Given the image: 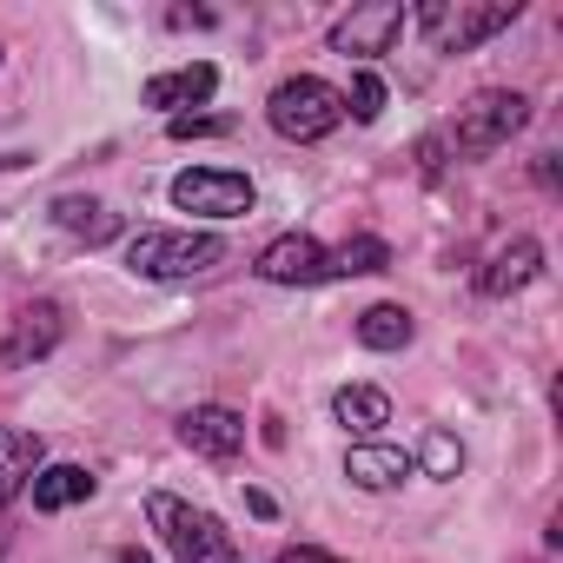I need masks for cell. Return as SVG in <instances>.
Segmentation results:
<instances>
[{
  "label": "cell",
  "mask_w": 563,
  "mask_h": 563,
  "mask_svg": "<svg viewBox=\"0 0 563 563\" xmlns=\"http://www.w3.org/2000/svg\"><path fill=\"white\" fill-rule=\"evenodd\" d=\"M252 199H258V186L232 166H186L173 179V206L199 212V219H239V212H252Z\"/></svg>",
  "instance_id": "obj_6"
},
{
  "label": "cell",
  "mask_w": 563,
  "mask_h": 563,
  "mask_svg": "<svg viewBox=\"0 0 563 563\" xmlns=\"http://www.w3.org/2000/svg\"><path fill=\"white\" fill-rule=\"evenodd\" d=\"M126 265L140 278H206L212 265H225V239H212V232H140L126 245Z\"/></svg>",
  "instance_id": "obj_4"
},
{
  "label": "cell",
  "mask_w": 563,
  "mask_h": 563,
  "mask_svg": "<svg viewBox=\"0 0 563 563\" xmlns=\"http://www.w3.org/2000/svg\"><path fill=\"white\" fill-rule=\"evenodd\" d=\"M146 523L159 530V543H166L179 563H239L232 530H225L212 510H199V504H186V497H173V490H153V497H146Z\"/></svg>",
  "instance_id": "obj_1"
},
{
  "label": "cell",
  "mask_w": 563,
  "mask_h": 563,
  "mask_svg": "<svg viewBox=\"0 0 563 563\" xmlns=\"http://www.w3.org/2000/svg\"><path fill=\"white\" fill-rule=\"evenodd\" d=\"M47 464V444H41V431H21V424H0V510H8L27 484H34V471Z\"/></svg>",
  "instance_id": "obj_12"
},
{
  "label": "cell",
  "mask_w": 563,
  "mask_h": 563,
  "mask_svg": "<svg viewBox=\"0 0 563 563\" xmlns=\"http://www.w3.org/2000/svg\"><path fill=\"white\" fill-rule=\"evenodd\" d=\"M391 265V245L385 239H345L332 252V278H352V272H385Z\"/></svg>",
  "instance_id": "obj_19"
},
{
  "label": "cell",
  "mask_w": 563,
  "mask_h": 563,
  "mask_svg": "<svg viewBox=\"0 0 563 563\" xmlns=\"http://www.w3.org/2000/svg\"><path fill=\"white\" fill-rule=\"evenodd\" d=\"M431 477H457L464 471V451H457V438H444V431H431V444H424V457H418Z\"/></svg>",
  "instance_id": "obj_21"
},
{
  "label": "cell",
  "mask_w": 563,
  "mask_h": 563,
  "mask_svg": "<svg viewBox=\"0 0 563 563\" xmlns=\"http://www.w3.org/2000/svg\"><path fill=\"white\" fill-rule=\"evenodd\" d=\"M252 272L265 278V286H319V278H332V252L312 239V232H286V239H272Z\"/></svg>",
  "instance_id": "obj_8"
},
{
  "label": "cell",
  "mask_w": 563,
  "mask_h": 563,
  "mask_svg": "<svg viewBox=\"0 0 563 563\" xmlns=\"http://www.w3.org/2000/svg\"><path fill=\"white\" fill-rule=\"evenodd\" d=\"M166 133H173V140H219V133H232V120H206V113H173V120H166Z\"/></svg>",
  "instance_id": "obj_22"
},
{
  "label": "cell",
  "mask_w": 563,
  "mask_h": 563,
  "mask_svg": "<svg viewBox=\"0 0 563 563\" xmlns=\"http://www.w3.org/2000/svg\"><path fill=\"white\" fill-rule=\"evenodd\" d=\"M245 510H252V517H278V504H272V490H245Z\"/></svg>",
  "instance_id": "obj_24"
},
{
  "label": "cell",
  "mask_w": 563,
  "mask_h": 563,
  "mask_svg": "<svg viewBox=\"0 0 563 563\" xmlns=\"http://www.w3.org/2000/svg\"><path fill=\"white\" fill-rule=\"evenodd\" d=\"M411 312L405 306H365L358 312V345H372V352H405L411 345Z\"/></svg>",
  "instance_id": "obj_18"
},
{
  "label": "cell",
  "mask_w": 563,
  "mask_h": 563,
  "mask_svg": "<svg viewBox=\"0 0 563 563\" xmlns=\"http://www.w3.org/2000/svg\"><path fill=\"white\" fill-rule=\"evenodd\" d=\"M278 563H339V556L319 550V543H299V550H278Z\"/></svg>",
  "instance_id": "obj_23"
},
{
  "label": "cell",
  "mask_w": 563,
  "mask_h": 563,
  "mask_svg": "<svg viewBox=\"0 0 563 563\" xmlns=\"http://www.w3.org/2000/svg\"><path fill=\"white\" fill-rule=\"evenodd\" d=\"M27 490H34V510H67V504L93 497V471L87 464H41Z\"/></svg>",
  "instance_id": "obj_15"
},
{
  "label": "cell",
  "mask_w": 563,
  "mask_h": 563,
  "mask_svg": "<svg viewBox=\"0 0 563 563\" xmlns=\"http://www.w3.org/2000/svg\"><path fill=\"white\" fill-rule=\"evenodd\" d=\"M332 418H339L345 431H378V424H391V398H385L378 385H339Z\"/></svg>",
  "instance_id": "obj_17"
},
{
  "label": "cell",
  "mask_w": 563,
  "mask_h": 563,
  "mask_svg": "<svg viewBox=\"0 0 563 563\" xmlns=\"http://www.w3.org/2000/svg\"><path fill=\"white\" fill-rule=\"evenodd\" d=\"M530 126V100L523 93H510V87H490V93H477L471 107H457V126H451V153H464V159H484V153H497L510 133H523Z\"/></svg>",
  "instance_id": "obj_5"
},
{
  "label": "cell",
  "mask_w": 563,
  "mask_h": 563,
  "mask_svg": "<svg viewBox=\"0 0 563 563\" xmlns=\"http://www.w3.org/2000/svg\"><path fill=\"white\" fill-rule=\"evenodd\" d=\"M60 332H67V312H60L54 299L27 306V312L14 319L8 345H0V372H21V365H41V358H47V352L60 345Z\"/></svg>",
  "instance_id": "obj_9"
},
{
  "label": "cell",
  "mask_w": 563,
  "mask_h": 563,
  "mask_svg": "<svg viewBox=\"0 0 563 563\" xmlns=\"http://www.w3.org/2000/svg\"><path fill=\"white\" fill-rule=\"evenodd\" d=\"M107 563H153V556H146V550H140V543H126V550H113V556H107Z\"/></svg>",
  "instance_id": "obj_25"
},
{
  "label": "cell",
  "mask_w": 563,
  "mask_h": 563,
  "mask_svg": "<svg viewBox=\"0 0 563 563\" xmlns=\"http://www.w3.org/2000/svg\"><path fill=\"white\" fill-rule=\"evenodd\" d=\"M411 471H418V457L398 451V444H352V451H345V477H352L358 490H391V484H405Z\"/></svg>",
  "instance_id": "obj_14"
},
{
  "label": "cell",
  "mask_w": 563,
  "mask_h": 563,
  "mask_svg": "<svg viewBox=\"0 0 563 563\" xmlns=\"http://www.w3.org/2000/svg\"><path fill=\"white\" fill-rule=\"evenodd\" d=\"M179 438H186V451H199V457H212V464H232V457L245 451V418L225 411V405H192V411L179 418Z\"/></svg>",
  "instance_id": "obj_10"
},
{
  "label": "cell",
  "mask_w": 563,
  "mask_h": 563,
  "mask_svg": "<svg viewBox=\"0 0 563 563\" xmlns=\"http://www.w3.org/2000/svg\"><path fill=\"white\" fill-rule=\"evenodd\" d=\"M47 212H54V225H60V232H74V239H87V245H107V239L120 232V219H113L100 199H74V192H60Z\"/></svg>",
  "instance_id": "obj_16"
},
{
  "label": "cell",
  "mask_w": 563,
  "mask_h": 563,
  "mask_svg": "<svg viewBox=\"0 0 563 563\" xmlns=\"http://www.w3.org/2000/svg\"><path fill=\"white\" fill-rule=\"evenodd\" d=\"M537 272H543V245H537V239H510V245L490 252V265H484L477 286H484V299H510V292L530 286Z\"/></svg>",
  "instance_id": "obj_13"
},
{
  "label": "cell",
  "mask_w": 563,
  "mask_h": 563,
  "mask_svg": "<svg viewBox=\"0 0 563 563\" xmlns=\"http://www.w3.org/2000/svg\"><path fill=\"white\" fill-rule=\"evenodd\" d=\"M265 120H272V133H278V140L312 146V140L339 133V120H345V93H339V87H325V80H312V74H299V80H286V87H272Z\"/></svg>",
  "instance_id": "obj_3"
},
{
  "label": "cell",
  "mask_w": 563,
  "mask_h": 563,
  "mask_svg": "<svg viewBox=\"0 0 563 563\" xmlns=\"http://www.w3.org/2000/svg\"><path fill=\"white\" fill-rule=\"evenodd\" d=\"M345 113H352V120H365V126H372V120L385 113V80H378L372 67H358V74H352V93H345Z\"/></svg>",
  "instance_id": "obj_20"
},
{
  "label": "cell",
  "mask_w": 563,
  "mask_h": 563,
  "mask_svg": "<svg viewBox=\"0 0 563 563\" xmlns=\"http://www.w3.org/2000/svg\"><path fill=\"white\" fill-rule=\"evenodd\" d=\"M411 27V8L405 0H365V8H352V14H339L332 21V54H358V60H378V54H391L398 47V34Z\"/></svg>",
  "instance_id": "obj_7"
},
{
  "label": "cell",
  "mask_w": 563,
  "mask_h": 563,
  "mask_svg": "<svg viewBox=\"0 0 563 563\" xmlns=\"http://www.w3.org/2000/svg\"><path fill=\"white\" fill-rule=\"evenodd\" d=\"M517 14H523L517 0H424L411 21L424 27V41H431L438 54H471V47H484L490 34H504Z\"/></svg>",
  "instance_id": "obj_2"
},
{
  "label": "cell",
  "mask_w": 563,
  "mask_h": 563,
  "mask_svg": "<svg viewBox=\"0 0 563 563\" xmlns=\"http://www.w3.org/2000/svg\"><path fill=\"white\" fill-rule=\"evenodd\" d=\"M212 93H219V67H212V60H186V67H173V74H153V80L140 87V100H146V107H159V113L206 107Z\"/></svg>",
  "instance_id": "obj_11"
}]
</instances>
